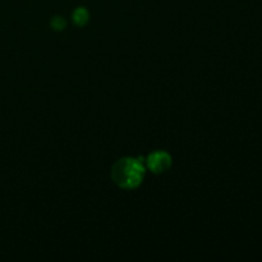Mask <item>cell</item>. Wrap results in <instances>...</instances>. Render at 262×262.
I'll return each instance as SVG.
<instances>
[{
	"label": "cell",
	"instance_id": "6da1fadb",
	"mask_svg": "<svg viewBox=\"0 0 262 262\" xmlns=\"http://www.w3.org/2000/svg\"><path fill=\"white\" fill-rule=\"evenodd\" d=\"M146 168L137 158H122L113 165L112 178L117 186L124 189L137 188L145 178Z\"/></svg>",
	"mask_w": 262,
	"mask_h": 262
},
{
	"label": "cell",
	"instance_id": "7a4b0ae2",
	"mask_svg": "<svg viewBox=\"0 0 262 262\" xmlns=\"http://www.w3.org/2000/svg\"><path fill=\"white\" fill-rule=\"evenodd\" d=\"M171 164H173L171 156L165 151H155V152L150 154L146 160L147 168L155 174L165 173L166 170H169Z\"/></svg>",
	"mask_w": 262,
	"mask_h": 262
},
{
	"label": "cell",
	"instance_id": "3957f363",
	"mask_svg": "<svg viewBox=\"0 0 262 262\" xmlns=\"http://www.w3.org/2000/svg\"><path fill=\"white\" fill-rule=\"evenodd\" d=\"M72 19H73V23L78 27H83L90 19V13L86 8H77L73 12V15H72Z\"/></svg>",
	"mask_w": 262,
	"mask_h": 262
},
{
	"label": "cell",
	"instance_id": "277c9868",
	"mask_svg": "<svg viewBox=\"0 0 262 262\" xmlns=\"http://www.w3.org/2000/svg\"><path fill=\"white\" fill-rule=\"evenodd\" d=\"M50 25L55 31H61V30H64V27H66V19H64L63 17H59V15H56V17H54L53 19H51Z\"/></svg>",
	"mask_w": 262,
	"mask_h": 262
}]
</instances>
